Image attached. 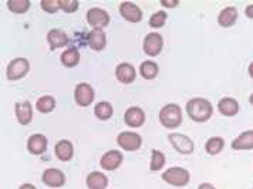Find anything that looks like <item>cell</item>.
<instances>
[{"label": "cell", "mask_w": 253, "mask_h": 189, "mask_svg": "<svg viewBox=\"0 0 253 189\" xmlns=\"http://www.w3.org/2000/svg\"><path fill=\"white\" fill-rule=\"evenodd\" d=\"M189 178H191L189 172L185 168H181V166H171L167 171H164V174H162V179L167 184L172 185V187H185V185H188Z\"/></svg>", "instance_id": "3957f363"}, {"label": "cell", "mask_w": 253, "mask_h": 189, "mask_svg": "<svg viewBox=\"0 0 253 189\" xmlns=\"http://www.w3.org/2000/svg\"><path fill=\"white\" fill-rule=\"evenodd\" d=\"M249 76L253 78V63H251V66H249Z\"/></svg>", "instance_id": "74e56055"}, {"label": "cell", "mask_w": 253, "mask_h": 189, "mask_svg": "<svg viewBox=\"0 0 253 189\" xmlns=\"http://www.w3.org/2000/svg\"><path fill=\"white\" fill-rule=\"evenodd\" d=\"M27 150L33 155H42L47 150V138L43 134H33L27 141Z\"/></svg>", "instance_id": "d6986e66"}, {"label": "cell", "mask_w": 253, "mask_h": 189, "mask_svg": "<svg viewBox=\"0 0 253 189\" xmlns=\"http://www.w3.org/2000/svg\"><path fill=\"white\" fill-rule=\"evenodd\" d=\"M167 17H168V16H167V12H164V10L154 13L150 17V26L151 27H154V29H160V27H162V26L165 24Z\"/></svg>", "instance_id": "4dcf8cb0"}, {"label": "cell", "mask_w": 253, "mask_h": 189, "mask_svg": "<svg viewBox=\"0 0 253 189\" xmlns=\"http://www.w3.org/2000/svg\"><path fill=\"white\" fill-rule=\"evenodd\" d=\"M42 7L47 13H56L60 9V3H58V0H43Z\"/></svg>", "instance_id": "d6a6232c"}, {"label": "cell", "mask_w": 253, "mask_h": 189, "mask_svg": "<svg viewBox=\"0 0 253 189\" xmlns=\"http://www.w3.org/2000/svg\"><path fill=\"white\" fill-rule=\"evenodd\" d=\"M117 144L126 150V151H137L141 148L142 138L139 137L137 132H131V131H123L118 137H117Z\"/></svg>", "instance_id": "8992f818"}, {"label": "cell", "mask_w": 253, "mask_h": 189, "mask_svg": "<svg viewBox=\"0 0 253 189\" xmlns=\"http://www.w3.org/2000/svg\"><path fill=\"white\" fill-rule=\"evenodd\" d=\"M14 113H16V117L22 125L30 124V121L33 119V108H32V104L27 101L17 103L14 107Z\"/></svg>", "instance_id": "ac0fdd59"}, {"label": "cell", "mask_w": 253, "mask_h": 189, "mask_svg": "<svg viewBox=\"0 0 253 189\" xmlns=\"http://www.w3.org/2000/svg\"><path fill=\"white\" fill-rule=\"evenodd\" d=\"M30 70V63L29 60L23 59V57H19V59L12 60L6 69V76H7V80L10 81H16V80H20L23 78L24 76L29 73Z\"/></svg>", "instance_id": "277c9868"}, {"label": "cell", "mask_w": 253, "mask_h": 189, "mask_svg": "<svg viewBox=\"0 0 253 189\" xmlns=\"http://www.w3.org/2000/svg\"><path fill=\"white\" fill-rule=\"evenodd\" d=\"M19 189H36V187L35 185H32V184H23Z\"/></svg>", "instance_id": "8d00e7d4"}, {"label": "cell", "mask_w": 253, "mask_h": 189, "mask_svg": "<svg viewBox=\"0 0 253 189\" xmlns=\"http://www.w3.org/2000/svg\"><path fill=\"white\" fill-rule=\"evenodd\" d=\"M162 46H164V38L160 33H150L145 36L142 48L145 51V54H148L151 57L158 56L161 53Z\"/></svg>", "instance_id": "ba28073f"}, {"label": "cell", "mask_w": 253, "mask_h": 189, "mask_svg": "<svg viewBox=\"0 0 253 189\" xmlns=\"http://www.w3.org/2000/svg\"><path fill=\"white\" fill-rule=\"evenodd\" d=\"M252 189H253V188H252Z\"/></svg>", "instance_id": "ab89813d"}, {"label": "cell", "mask_w": 253, "mask_h": 189, "mask_svg": "<svg viewBox=\"0 0 253 189\" xmlns=\"http://www.w3.org/2000/svg\"><path fill=\"white\" fill-rule=\"evenodd\" d=\"M60 9L66 13H74L79 9V1L77 0H58Z\"/></svg>", "instance_id": "1f68e13d"}, {"label": "cell", "mask_w": 253, "mask_h": 189, "mask_svg": "<svg viewBox=\"0 0 253 189\" xmlns=\"http://www.w3.org/2000/svg\"><path fill=\"white\" fill-rule=\"evenodd\" d=\"M85 184L88 189H105L108 185V178L105 177L103 172L94 171L91 174H88Z\"/></svg>", "instance_id": "7402d4cb"}, {"label": "cell", "mask_w": 253, "mask_h": 189, "mask_svg": "<svg viewBox=\"0 0 253 189\" xmlns=\"http://www.w3.org/2000/svg\"><path fill=\"white\" fill-rule=\"evenodd\" d=\"M249 101H251V104H252V106H253V93H252V94H251V97H249Z\"/></svg>", "instance_id": "f35d334b"}, {"label": "cell", "mask_w": 253, "mask_h": 189, "mask_svg": "<svg viewBox=\"0 0 253 189\" xmlns=\"http://www.w3.org/2000/svg\"><path fill=\"white\" fill-rule=\"evenodd\" d=\"M236 20H238V10H236V7L229 6V7H225L222 12L219 13L218 23L222 27H230V26H233V24L236 23Z\"/></svg>", "instance_id": "603a6c76"}, {"label": "cell", "mask_w": 253, "mask_h": 189, "mask_svg": "<svg viewBox=\"0 0 253 189\" xmlns=\"http://www.w3.org/2000/svg\"><path fill=\"white\" fill-rule=\"evenodd\" d=\"M124 121L126 125L132 128H138L145 122V113L139 107H129L124 114Z\"/></svg>", "instance_id": "7c38bea8"}, {"label": "cell", "mask_w": 253, "mask_h": 189, "mask_svg": "<svg viewBox=\"0 0 253 189\" xmlns=\"http://www.w3.org/2000/svg\"><path fill=\"white\" fill-rule=\"evenodd\" d=\"M186 113H188L189 118L194 119L196 122H205L212 117L213 108H212V104L208 101L207 98L195 97V98H191L188 101Z\"/></svg>", "instance_id": "6da1fadb"}, {"label": "cell", "mask_w": 253, "mask_h": 189, "mask_svg": "<svg viewBox=\"0 0 253 189\" xmlns=\"http://www.w3.org/2000/svg\"><path fill=\"white\" fill-rule=\"evenodd\" d=\"M123 154L117 150H111V151H107L105 154L101 156V161L100 164L103 166L105 171H114L118 166L123 164Z\"/></svg>", "instance_id": "4fadbf2b"}, {"label": "cell", "mask_w": 253, "mask_h": 189, "mask_svg": "<svg viewBox=\"0 0 253 189\" xmlns=\"http://www.w3.org/2000/svg\"><path fill=\"white\" fill-rule=\"evenodd\" d=\"M54 152L57 155V158L60 161H64L67 162L73 158L74 154V148H73V144L69 140H61L56 144V148H54Z\"/></svg>", "instance_id": "44dd1931"}, {"label": "cell", "mask_w": 253, "mask_h": 189, "mask_svg": "<svg viewBox=\"0 0 253 189\" xmlns=\"http://www.w3.org/2000/svg\"><path fill=\"white\" fill-rule=\"evenodd\" d=\"M80 61V53L76 47H70L67 50H64V53L61 54V63L66 67H74L77 66Z\"/></svg>", "instance_id": "d4e9b609"}, {"label": "cell", "mask_w": 253, "mask_h": 189, "mask_svg": "<svg viewBox=\"0 0 253 189\" xmlns=\"http://www.w3.org/2000/svg\"><path fill=\"white\" fill-rule=\"evenodd\" d=\"M94 114H95L97 118L103 119V121L104 119L111 118V115H113V106L110 103H107V101H101L94 108Z\"/></svg>", "instance_id": "83f0119b"}, {"label": "cell", "mask_w": 253, "mask_h": 189, "mask_svg": "<svg viewBox=\"0 0 253 189\" xmlns=\"http://www.w3.org/2000/svg\"><path fill=\"white\" fill-rule=\"evenodd\" d=\"M87 23L90 24L92 29H104L110 24V16L100 7H91L87 12Z\"/></svg>", "instance_id": "52a82bcc"}, {"label": "cell", "mask_w": 253, "mask_h": 189, "mask_svg": "<svg viewBox=\"0 0 253 189\" xmlns=\"http://www.w3.org/2000/svg\"><path fill=\"white\" fill-rule=\"evenodd\" d=\"M245 14H246L249 19H253V4L246 6V9H245Z\"/></svg>", "instance_id": "e575fe53"}, {"label": "cell", "mask_w": 253, "mask_h": 189, "mask_svg": "<svg viewBox=\"0 0 253 189\" xmlns=\"http://www.w3.org/2000/svg\"><path fill=\"white\" fill-rule=\"evenodd\" d=\"M158 64L155 63V61H152V60H145V61H142L141 63V66H139V73H141V76L145 78V80H152V78H155L157 76H158Z\"/></svg>", "instance_id": "cb8c5ba5"}, {"label": "cell", "mask_w": 253, "mask_h": 189, "mask_svg": "<svg viewBox=\"0 0 253 189\" xmlns=\"http://www.w3.org/2000/svg\"><path fill=\"white\" fill-rule=\"evenodd\" d=\"M168 140H169V142L172 144L173 148H175L179 154L189 155L192 154L194 150H195V144H194V141H192L189 137L184 135V134L172 132V134L168 135Z\"/></svg>", "instance_id": "5b68a950"}, {"label": "cell", "mask_w": 253, "mask_h": 189, "mask_svg": "<svg viewBox=\"0 0 253 189\" xmlns=\"http://www.w3.org/2000/svg\"><path fill=\"white\" fill-rule=\"evenodd\" d=\"M198 189H216L212 184H208V182H204V184H201Z\"/></svg>", "instance_id": "d590c367"}, {"label": "cell", "mask_w": 253, "mask_h": 189, "mask_svg": "<svg viewBox=\"0 0 253 189\" xmlns=\"http://www.w3.org/2000/svg\"><path fill=\"white\" fill-rule=\"evenodd\" d=\"M76 103L80 107H88L94 101V90L88 83H79L74 90Z\"/></svg>", "instance_id": "9c48e42d"}, {"label": "cell", "mask_w": 253, "mask_h": 189, "mask_svg": "<svg viewBox=\"0 0 253 189\" xmlns=\"http://www.w3.org/2000/svg\"><path fill=\"white\" fill-rule=\"evenodd\" d=\"M164 165H165V155L162 154L161 151H158V150H154L152 154H151L150 169L155 172V171L162 169V166Z\"/></svg>", "instance_id": "f546056e"}, {"label": "cell", "mask_w": 253, "mask_h": 189, "mask_svg": "<svg viewBox=\"0 0 253 189\" xmlns=\"http://www.w3.org/2000/svg\"><path fill=\"white\" fill-rule=\"evenodd\" d=\"M47 41H48L50 47L53 48V50H56V48L66 47L69 44L70 38L66 32L60 30V29H51L47 33Z\"/></svg>", "instance_id": "5bb4252c"}, {"label": "cell", "mask_w": 253, "mask_h": 189, "mask_svg": "<svg viewBox=\"0 0 253 189\" xmlns=\"http://www.w3.org/2000/svg\"><path fill=\"white\" fill-rule=\"evenodd\" d=\"M218 110L225 117H235L239 113V103L232 97H223L219 100Z\"/></svg>", "instance_id": "e0dca14e"}, {"label": "cell", "mask_w": 253, "mask_h": 189, "mask_svg": "<svg viewBox=\"0 0 253 189\" xmlns=\"http://www.w3.org/2000/svg\"><path fill=\"white\" fill-rule=\"evenodd\" d=\"M120 13H121V16L126 20L131 22V23H138L139 20L142 19L141 9H139L135 3H132V1H123L120 4Z\"/></svg>", "instance_id": "8fae6325"}, {"label": "cell", "mask_w": 253, "mask_h": 189, "mask_svg": "<svg viewBox=\"0 0 253 189\" xmlns=\"http://www.w3.org/2000/svg\"><path fill=\"white\" fill-rule=\"evenodd\" d=\"M43 182L50 188H60L66 184V175L57 168H48L43 172Z\"/></svg>", "instance_id": "30bf717a"}, {"label": "cell", "mask_w": 253, "mask_h": 189, "mask_svg": "<svg viewBox=\"0 0 253 189\" xmlns=\"http://www.w3.org/2000/svg\"><path fill=\"white\" fill-rule=\"evenodd\" d=\"M135 76H137L135 69L129 63H121L115 69V77L123 84H131L135 80Z\"/></svg>", "instance_id": "9a60e30c"}, {"label": "cell", "mask_w": 253, "mask_h": 189, "mask_svg": "<svg viewBox=\"0 0 253 189\" xmlns=\"http://www.w3.org/2000/svg\"><path fill=\"white\" fill-rule=\"evenodd\" d=\"M223 147H225L223 138H220V137H212L205 144V151L209 155H216L223 150Z\"/></svg>", "instance_id": "4316f807"}, {"label": "cell", "mask_w": 253, "mask_h": 189, "mask_svg": "<svg viewBox=\"0 0 253 189\" xmlns=\"http://www.w3.org/2000/svg\"><path fill=\"white\" fill-rule=\"evenodd\" d=\"M6 4H7L10 12L17 13V14H23L30 7V1L29 0H9Z\"/></svg>", "instance_id": "f1b7e54d"}, {"label": "cell", "mask_w": 253, "mask_h": 189, "mask_svg": "<svg viewBox=\"0 0 253 189\" xmlns=\"http://www.w3.org/2000/svg\"><path fill=\"white\" fill-rule=\"evenodd\" d=\"M160 122L165 128H176L182 122V110L178 104H167L160 111Z\"/></svg>", "instance_id": "7a4b0ae2"}, {"label": "cell", "mask_w": 253, "mask_h": 189, "mask_svg": "<svg viewBox=\"0 0 253 189\" xmlns=\"http://www.w3.org/2000/svg\"><path fill=\"white\" fill-rule=\"evenodd\" d=\"M232 148L235 151H249L253 148V130L243 131L233 141Z\"/></svg>", "instance_id": "2e32d148"}, {"label": "cell", "mask_w": 253, "mask_h": 189, "mask_svg": "<svg viewBox=\"0 0 253 189\" xmlns=\"http://www.w3.org/2000/svg\"><path fill=\"white\" fill-rule=\"evenodd\" d=\"M36 108L40 113H50L56 108V100L51 95H43L36 101Z\"/></svg>", "instance_id": "484cf974"}, {"label": "cell", "mask_w": 253, "mask_h": 189, "mask_svg": "<svg viewBox=\"0 0 253 189\" xmlns=\"http://www.w3.org/2000/svg\"><path fill=\"white\" fill-rule=\"evenodd\" d=\"M161 4L164 7H175V6H178L179 4V1H176V0H172V1H167V0H162Z\"/></svg>", "instance_id": "836d02e7"}, {"label": "cell", "mask_w": 253, "mask_h": 189, "mask_svg": "<svg viewBox=\"0 0 253 189\" xmlns=\"http://www.w3.org/2000/svg\"><path fill=\"white\" fill-rule=\"evenodd\" d=\"M105 44H107V37L103 29H92L88 33V46L95 51H100L105 47Z\"/></svg>", "instance_id": "ffe728a7"}]
</instances>
